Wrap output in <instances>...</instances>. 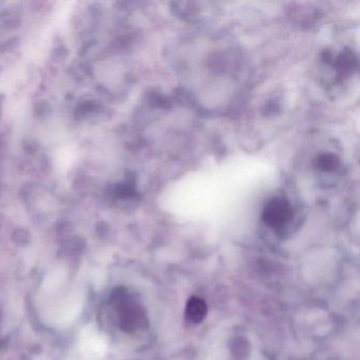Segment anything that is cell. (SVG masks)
Listing matches in <instances>:
<instances>
[{"mask_svg":"<svg viewBox=\"0 0 360 360\" xmlns=\"http://www.w3.org/2000/svg\"><path fill=\"white\" fill-rule=\"evenodd\" d=\"M119 317L122 330L134 333L149 326L146 311L140 303L130 300L123 292L119 296Z\"/></svg>","mask_w":360,"mask_h":360,"instance_id":"cell-1","label":"cell"},{"mask_svg":"<svg viewBox=\"0 0 360 360\" xmlns=\"http://www.w3.org/2000/svg\"><path fill=\"white\" fill-rule=\"evenodd\" d=\"M292 218L294 212L292 205L285 198H274L263 210V221L271 229H282L292 220Z\"/></svg>","mask_w":360,"mask_h":360,"instance_id":"cell-2","label":"cell"},{"mask_svg":"<svg viewBox=\"0 0 360 360\" xmlns=\"http://www.w3.org/2000/svg\"><path fill=\"white\" fill-rule=\"evenodd\" d=\"M208 307L205 301L200 297L193 296L187 300L185 317L191 323H201L207 316Z\"/></svg>","mask_w":360,"mask_h":360,"instance_id":"cell-3","label":"cell"},{"mask_svg":"<svg viewBox=\"0 0 360 360\" xmlns=\"http://www.w3.org/2000/svg\"><path fill=\"white\" fill-rule=\"evenodd\" d=\"M316 163H317V168L326 172H334L339 166L338 159L335 155H330V153L320 155Z\"/></svg>","mask_w":360,"mask_h":360,"instance_id":"cell-4","label":"cell"},{"mask_svg":"<svg viewBox=\"0 0 360 360\" xmlns=\"http://www.w3.org/2000/svg\"><path fill=\"white\" fill-rule=\"evenodd\" d=\"M233 355L238 358H243L245 357L246 354L248 353V341L244 340L243 338H236L233 342Z\"/></svg>","mask_w":360,"mask_h":360,"instance_id":"cell-5","label":"cell"}]
</instances>
